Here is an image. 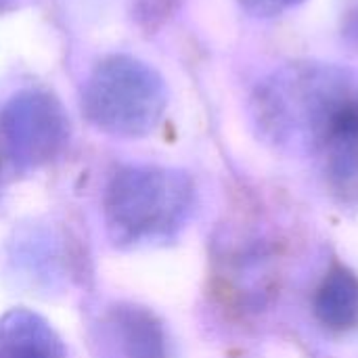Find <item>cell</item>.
I'll list each match as a JSON object with an SVG mask.
<instances>
[{"mask_svg": "<svg viewBox=\"0 0 358 358\" xmlns=\"http://www.w3.org/2000/svg\"><path fill=\"white\" fill-rule=\"evenodd\" d=\"M252 120L271 145L321 155L340 178L358 170V92L344 67L296 61L275 69L252 94Z\"/></svg>", "mask_w": 358, "mask_h": 358, "instance_id": "6da1fadb", "label": "cell"}, {"mask_svg": "<svg viewBox=\"0 0 358 358\" xmlns=\"http://www.w3.org/2000/svg\"><path fill=\"white\" fill-rule=\"evenodd\" d=\"M195 210L193 180L174 168L124 166L105 191L103 212L111 241L143 248L174 239Z\"/></svg>", "mask_w": 358, "mask_h": 358, "instance_id": "7a4b0ae2", "label": "cell"}, {"mask_svg": "<svg viewBox=\"0 0 358 358\" xmlns=\"http://www.w3.org/2000/svg\"><path fill=\"white\" fill-rule=\"evenodd\" d=\"M168 103L162 76L143 61L126 55L105 59L90 76L82 109L103 132L113 136L149 134Z\"/></svg>", "mask_w": 358, "mask_h": 358, "instance_id": "3957f363", "label": "cell"}, {"mask_svg": "<svg viewBox=\"0 0 358 358\" xmlns=\"http://www.w3.org/2000/svg\"><path fill=\"white\" fill-rule=\"evenodd\" d=\"M0 132L13 162L31 170L63 153L69 141V120L55 96L25 90L2 107Z\"/></svg>", "mask_w": 358, "mask_h": 358, "instance_id": "277c9868", "label": "cell"}, {"mask_svg": "<svg viewBox=\"0 0 358 358\" xmlns=\"http://www.w3.org/2000/svg\"><path fill=\"white\" fill-rule=\"evenodd\" d=\"M105 358H168L162 323L143 306H113L101 323Z\"/></svg>", "mask_w": 358, "mask_h": 358, "instance_id": "5b68a950", "label": "cell"}, {"mask_svg": "<svg viewBox=\"0 0 358 358\" xmlns=\"http://www.w3.org/2000/svg\"><path fill=\"white\" fill-rule=\"evenodd\" d=\"M0 358H67V352L48 321L15 308L0 319Z\"/></svg>", "mask_w": 358, "mask_h": 358, "instance_id": "8992f818", "label": "cell"}, {"mask_svg": "<svg viewBox=\"0 0 358 358\" xmlns=\"http://www.w3.org/2000/svg\"><path fill=\"white\" fill-rule=\"evenodd\" d=\"M315 315L319 323L336 334L358 327V275L346 266L331 268L315 294Z\"/></svg>", "mask_w": 358, "mask_h": 358, "instance_id": "52a82bcc", "label": "cell"}, {"mask_svg": "<svg viewBox=\"0 0 358 358\" xmlns=\"http://www.w3.org/2000/svg\"><path fill=\"white\" fill-rule=\"evenodd\" d=\"M302 2L304 0H239V4L256 17H277L300 6Z\"/></svg>", "mask_w": 358, "mask_h": 358, "instance_id": "ba28073f", "label": "cell"}, {"mask_svg": "<svg viewBox=\"0 0 358 358\" xmlns=\"http://www.w3.org/2000/svg\"><path fill=\"white\" fill-rule=\"evenodd\" d=\"M2 180H4V166H2V155H0V189H2Z\"/></svg>", "mask_w": 358, "mask_h": 358, "instance_id": "9c48e42d", "label": "cell"}]
</instances>
